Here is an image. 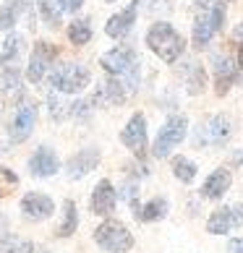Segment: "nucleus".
<instances>
[{
  "label": "nucleus",
  "mask_w": 243,
  "mask_h": 253,
  "mask_svg": "<svg viewBox=\"0 0 243 253\" xmlns=\"http://www.w3.org/2000/svg\"><path fill=\"white\" fill-rule=\"evenodd\" d=\"M24 8H26V3H24V0H5V3H3V8H0V32H8V29H13Z\"/></svg>",
  "instance_id": "obj_21"
},
{
  "label": "nucleus",
  "mask_w": 243,
  "mask_h": 253,
  "mask_svg": "<svg viewBox=\"0 0 243 253\" xmlns=\"http://www.w3.org/2000/svg\"><path fill=\"white\" fill-rule=\"evenodd\" d=\"M99 149H81V152H76L71 159H68V165H65V172H68L71 180H76V177H84V175H89L92 170H97V165H99Z\"/></svg>",
  "instance_id": "obj_14"
},
{
  "label": "nucleus",
  "mask_w": 243,
  "mask_h": 253,
  "mask_svg": "<svg viewBox=\"0 0 243 253\" xmlns=\"http://www.w3.org/2000/svg\"><path fill=\"white\" fill-rule=\"evenodd\" d=\"M167 209H170V204H167V199H152L149 204L144 206H139V211H136V217L142 219V222H154V219H162Z\"/></svg>",
  "instance_id": "obj_22"
},
{
  "label": "nucleus",
  "mask_w": 243,
  "mask_h": 253,
  "mask_svg": "<svg viewBox=\"0 0 243 253\" xmlns=\"http://www.w3.org/2000/svg\"><path fill=\"white\" fill-rule=\"evenodd\" d=\"M48 81L58 94H79L89 86L92 73L84 63H60L50 68Z\"/></svg>",
  "instance_id": "obj_3"
},
{
  "label": "nucleus",
  "mask_w": 243,
  "mask_h": 253,
  "mask_svg": "<svg viewBox=\"0 0 243 253\" xmlns=\"http://www.w3.org/2000/svg\"><path fill=\"white\" fill-rule=\"evenodd\" d=\"M21 52H24V37L8 34L3 42V50H0V68H13V65H18Z\"/></svg>",
  "instance_id": "obj_19"
},
{
  "label": "nucleus",
  "mask_w": 243,
  "mask_h": 253,
  "mask_svg": "<svg viewBox=\"0 0 243 253\" xmlns=\"http://www.w3.org/2000/svg\"><path fill=\"white\" fill-rule=\"evenodd\" d=\"M0 248H3V253H34V243L18 235H3Z\"/></svg>",
  "instance_id": "obj_28"
},
{
  "label": "nucleus",
  "mask_w": 243,
  "mask_h": 253,
  "mask_svg": "<svg viewBox=\"0 0 243 253\" xmlns=\"http://www.w3.org/2000/svg\"><path fill=\"white\" fill-rule=\"evenodd\" d=\"M34 123H37V107L29 105V102H21L13 120H11V128H8V141L11 144H24L26 138L32 136Z\"/></svg>",
  "instance_id": "obj_8"
},
{
  "label": "nucleus",
  "mask_w": 243,
  "mask_h": 253,
  "mask_svg": "<svg viewBox=\"0 0 243 253\" xmlns=\"http://www.w3.org/2000/svg\"><path fill=\"white\" fill-rule=\"evenodd\" d=\"M173 175L178 177L181 183H194L196 180V165L189 157H175L173 159Z\"/></svg>",
  "instance_id": "obj_27"
},
{
  "label": "nucleus",
  "mask_w": 243,
  "mask_h": 253,
  "mask_svg": "<svg viewBox=\"0 0 243 253\" xmlns=\"http://www.w3.org/2000/svg\"><path fill=\"white\" fill-rule=\"evenodd\" d=\"M115 201H118V193L113 188L110 180H99L95 193H92V211L97 217H110L115 211Z\"/></svg>",
  "instance_id": "obj_16"
},
{
  "label": "nucleus",
  "mask_w": 243,
  "mask_h": 253,
  "mask_svg": "<svg viewBox=\"0 0 243 253\" xmlns=\"http://www.w3.org/2000/svg\"><path fill=\"white\" fill-rule=\"evenodd\" d=\"M146 44H149V50H152L160 60H165V63L181 60V55H183V50H186L183 34L175 29L173 24H167V21H157V24L149 26Z\"/></svg>",
  "instance_id": "obj_2"
},
{
  "label": "nucleus",
  "mask_w": 243,
  "mask_h": 253,
  "mask_svg": "<svg viewBox=\"0 0 243 253\" xmlns=\"http://www.w3.org/2000/svg\"><path fill=\"white\" fill-rule=\"evenodd\" d=\"M37 11H40V16H42V21L48 24V26H52V29H58L60 26V8L55 5V0H37Z\"/></svg>",
  "instance_id": "obj_26"
},
{
  "label": "nucleus",
  "mask_w": 243,
  "mask_h": 253,
  "mask_svg": "<svg viewBox=\"0 0 243 253\" xmlns=\"http://www.w3.org/2000/svg\"><path fill=\"white\" fill-rule=\"evenodd\" d=\"M58 170H60V159L50 146H40L29 157V172L34 177H52Z\"/></svg>",
  "instance_id": "obj_15"
},
{
  "label": "nucleus",
  "mask_w": 243,
  "mask_h": 253,
  "mask_svg": "<svg viewBox=\"0 0 243 253\" xmlns=\"http://www.w3.org/2000/svg\"><path fill=\"white\" fill-rule=\"evenodd\" d=\"M55 58H58V47H55V44H50V42H45V40H40V42L34 44L32 55H29V65H26V79H29L32 84H40V81L50 73Z\"/></svg>",
  "instance_id": "obj_7"
},
{
  "label": "nucleus",
  "mask_w": 243,
  "mask_h": 253,
  "mask_svg": "<svg viewBox=\"0 0 243 253\" xmlns=\"http://www.w3.org/2000/svg\"><path fill=\"white\" fill-rule=\"evenodd\" d=\"M236 65L228 58H214V91H217V97L228 94L230 86L236 84Z\"/></svg>",
  "instance_id": "obj_18"
},
{
  "label": "nucleus",
  "mask_w": 243,
  "mask_h": 253,
  "mask_svg": "<svg viewBox=\"0 0 243 253\" xmlns=\"http://www.w3.org/2000/svg\"><path fill=\"white\" fill-rule=\"evenodd\" d=\"M79 227V214H76V204H73L71 199L63 204V222H60V227H58V235L60 238H68L73 235Z\"/></svg>",
  "instance_id": "obj_23"
},
{
  "label": "nucleus",
  "mask_w": 243,
  "mask_h": 253,
  "mask_svg": "<svg viewBox=\"0 0 243 253\" xmlns=\"http://www.w3.org/2000/svg\"><path fill=\"white\" fill-rule=\"evenodd\" d=\"M189 133V118L186 115H173L165 120V126L160 128V133H157V141H154V157L157 159H165L173 154L175 146H181V141L186 138Z\"/></svg>",
  "instance_id": "obj_6"
},
{
  "label": "nucleus",
  "mask_w": 243,
  "mask_h": 253,
  "mask_svg": "<svg viewBox=\"0 0 243 253\" xmlns=\"http://www.w3.org/2000/svg\"><path fill=\"white\" fill-rule=\"evenodd\" d=\"M214 3V0H196V5H199V8H209Z\"/></svg>",
  "instance_id": "obj_32"
},
{
  "label": "nucleus",
  "mask_w": 243,
  "mask_h": 253,
  "mask_svg": "<svg viewBox=\"0 0 243 253\" xmlns=\"http://www.w3.org/2000/svg\"><path fill=\"white\" fill-rule=\"evenodd\" d=\"M21 94H24V89H21V71H18V65L3 68V99L13 102V99H21Z\"/></svg>",
  "instance_id": "obj_20"
},
{
  "label": "nucleus",
  "mask_w": 243,
  "mask_h": 253,
  "mask_svg": "<svg viewBox=\"0 0 243 253\" xmlns=\"http://www.w3.org/2000/svg\"><path fill=\"white\" fill-rule=\"evenodd\" d=\"M204 81H207V76H204V68L199 63L186 65V86H189V94H199L204 89Z\"/></svg>",
  "instance_id": "obj_25"
},
{
  "label": "nucleus",
  "mask_w": 243,
  "mask_h": 253,
  "mask_svg": "<svg viewBox=\"0 0 243 253\" xmlns=\"http://www.w3.org/2000/svg\"><path fill=\"white\" fill-rule=\"evenodd\" d=\"M120 141H123V146L131 149L134 154H144V149H146V118L142 112L131 115L126 128L120 130Z\"/></svg>",
  "instance_id": "obj_12"
},
{
  "label": "nucleus",
  "mask_w": 243,
  "mask_h": 253,
  "mask_svg": "<svg viewBox=\"0 0 243 253\" xmlns=\"http://www.w3.org/2000/svg\"><path fill=\"white\" fill-rule=\"evenodd\" d=\"M230 118L228 115H214L209 123L199 126V130H196V146H220L225 138L230 136Z\"/></svg>",
  "instance_id": "obj_10"
},
{
  "label": "nucleus",
  "mask_w": 243,
  "mask_h": 253,
  "mask_svg": "<svg viewBox=\"0 0 243 253\" xmlns=\"http://www.w3.org/2000/svg\"><path fill=\"white\" fill-rule=\"evenodd\" d=\"M107 3H118V0H107Z\"/></svg>",
  "instance_id": "obj_34"
},
{
  "label": "nucleus",
  "mask_w": 243,
  "mask_h": 253,
  "mask_svg": "<svg viewBox=\"0 0 243 253\" xmlns=\"http://www.w3.org/2000/svg\"><path fill=\"white\" fill-rule=\"evenodd\" d=\"M228 253H243V238L228 243Z\"/></svg>",
  "instance_id": "obj_30"
},
{
  "label": "nucleus",
  "mask_w": 243,
  "mask_h": 253,
  "mask_svg": "<svg viewBox=\"0 0 243 253\" xmlns=\"http://www.w3.org/2000/svg\"><path fill=\"white\" fill-rule=\"evenodd\" d=\"M238 71L243 73V40H241V47H238Z\"/></svg>",
  "instance_id": "obj_31"
},
{
  "label": "nucleus",
  "mask_w": 243,
  "mask_h": 253,
  "mask_svg": "<svg viewBox=\"0 0 243 253\" xmlns=\"http://www.w3.org/2000/svg\"><path fill=\"white\" fill-rule=\"evenodd\" d=\"M236 40H238V42L243 40V21H241V26H238V29H236Z\"/></svg>",
  "instance_id": "obj_33"
},
{
  "label": "nucleus",
  "mask_w": 243,
  "mask_h": 253,
  "mask_svg": "<svg viewBox=\"0 0 243 253\" xmlns=\"http://www.w3.org/2000/svg\"><path fill=\"white\" fill-rule=\"evenodd\" d=\"M230 185H233V175H230V170H214L207 180H204V185H201V196L204 199H212V201H217V199H222L228 191H230Z\"/></svg>",
  "instance_id": "obj_17"
},
{
  "label": "nucleus",
  "mask_w": 243,
  "mask_h": 253,
  "mask_svg": "<svg viewBox=\"0 0 243 253\" xmlns=\"http://www.w3.org/2000/svg\"><path fill=\"white\" fill-rule=\"evenodd\" d=\"M99 63H102V68H105L107 76H113L115 81L123 84L128 94L139 89V81H142V63H139L136 50L120 44V47H113L110 52L102 55Z\"/></svg>",
  "instance_id": "obj_1"
},
{
  "label": "nucleus",
  "mask_w": 243,
  "mask_h": 253,
  "mask_svg": "<svg viewBox=\"0 0 243 253\" xmlns=\"http://www.w3.org/2000/svg\"><path fill=\"white\" fill-rule=\"evenodd\" d=\"M95 243L107 253H126L134 248V235L128 232V227L123 222L107 219L95 230Z\"/></svg>",
  "instance_id": "obj_5"
},
{
  "label": "nucleus",
  "mask_w": 243,
  "mask_h": 253,
  "mask_svg": "<svg viewBox=\"0 0 243 253\" xmlns=\"http://www.w3.org/2000/svg\"><path fill=\"white\" fill-rule=\"evenodd\" d=\"M68 40L71 44H76V47H81V44H87L92 40V26L87 18H76V21L68 24Z\"/></svg>",
  "instance_id": "obj_24"
},
{
  "label": "nucleus",
  "mask_w": 243,
  "mask_h": 253,
  "mask_svg": "<svg viewBox=\"0 0 243 253\" xmlns=\"http://www.w3.org/2000/svg\"><path fill=\"white\" fill-rule=\"evenodd\" d=\"M241 224H243V204L222 206V209H214L212 217L207 219V232L209 235H225V232L241 227Z\"/></svg>",
  "instance_id": "obj_9"
},
{
  "label": "nucleus",
  "mask_w": 243,
  "mask_h": 253,
  "mask_svg": "<svg viewBox=\"0 0 243 253\" xmlns=\"http://www.w3.org/2000/svg\"><path fill=\"white\" fill-rule=\"evenodd\" d=\"M136 13H139V0L128 3L123 11H118V13H113L107 18L105 34L110 37V40H126V37L131 34V29H134V24H136Z\"/></svg>",
  "instance_id": "obj_11"
},
{
  "label": "nucleus",
  "mask_w": 243,
  "mask_h": 253,
  "mask_svg": "<svg viewBox=\"0 0 243 253\" xmlns=\"http://www.w3.org/2000/svg\"><path fill=\"white\" fill-rule=\"evenodd\" d=\"M21 211L26 219L32 222H42V219H50L52 211H55V201L45 193H26L21 199Z\"/></svg>",
  "instance_id": "obj_13"
},
{
  "label": "nucleus",
  "mask_w": 243,
  "mask_h": 253,
  "mask_svg": "<svg viewBox=\"0 0 243 253\" xmlns=\"http://www.w3.org/2000/svg\"><path fill=\"white\" fill-rule=\"evenodd\" d=\"M81 5H84V0H58L60 13H76Z\"/></svg>",
  "instance_id": "obj_29"
},
{
  "label": "nucleus",
  "mask_w": 243,
  "mask_h": 253,
  "mask_svg": "<svg viewBox=\"0 0 243 253\" xmlns=\"http://www.w3.org/2000/svg\"><path fill=\"white\" fill-rule=\"evenodd\" d=\"M225 16H228L225 0H214L209 8H201V13L196 16V21H194V32H191V42H194L196 50H204L212 42V37L222 29V24H225Z\"/></svg>",
  "instance_id": "obj_4"
}]
</instances>
